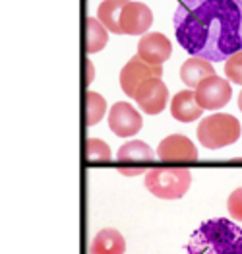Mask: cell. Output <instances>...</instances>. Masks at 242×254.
<instances>
[{
    "instance_id": "4",
    "label": "cell",
    "mask_w": 242,
    "mask_h": 254,
    "mask_svg": "<svg viewBox=\"0 0 242 254\" xmlns=\"http://www.w3.org/2000/svg\"><path fill=\"white\" fill-rule=\"evenodd\" d=\"M241 138V123L227 113L205 117L198 127V140L203 148L221 149L235 144Z\"/></svg>"
},
{
    "instance_id": "12",
    "label": "cell",
    "mask_w": 242,
    "mask_h": 254,
    "mask_svg": "<svg viewBox=\"0 0 242 254\" xmlns=\"http://www.w3.org/2000/svg\"><path fill=\"white\" fill-rule=\"evenodd\" d=\"M171 53H173V45L159 31L145 33L138 43V57L147 64L161 66L165 61L171 59Z\"/></svg>"
},
{
    "instance_id": "16",
    "label": "cell",
    "mask_w": 242,
    "mask_h": 254,
    "mask_svg": "<svg viewBox=\"0 0 242 254\" xmlns=\"http://www.w3.org/2000/svg\"><path fill=\"white\" fill-rule=\"evenodd\" d=\"M128 4V0H103L97 8V20L101 21L107 31L110 33H120V20H122V10Z\"/></svg>"
},
{
    "instance_id": "7",
    "label": "cell",
    "mask_w": 242,
    "mask_h": 254,
    "mask_svg": "<svg viewBox=\"0 0 242 254\" xmlns=\"http://www.w3.org/2000/svg\"><path fill=\"white\" fill-rule=\"evenodd\" d=\"M196 101L203 111H217L231 101L233 87L219 76H209L196 87Z\"/></svg>"
},
{
    "instance_id": "2",
    "label": "cell",
    "mask_w": 242,
    "mask_h": 254,
    "mask_svg": "<svg viewBox=\"0 0 242 254\" xmlns=\"http://www.w3.org/2000/svg\"><path fill=\"white\" fill-rule=\"evenodd\" d=\"M186 254H242V229L225 219H207L192 233Z\"/></svg>"
},
{
    "instance_id": "15",
    "label": "cell",
    "mask_w": 242,
    "mask_h": 254,
    "mask_svg": "<svg viewBox=\"0 0 242 254\" xmlns=\"http://www.w3.org/2000/svg\"><path fill=\"white\" fill-rule=\"evenodd\" d=\"M215 76V68L211 66L209 61L199 59V57H190L186 63L180 66V80L188 87H198L199 82H203L205 78Z\"/></svg>"
},
{
    "instance_id": "13",
    "label": "cell",
    "mask_w": 242,
    "mask_h": 254,
    "mask_svg": "<svg viewBox=\"0 0 242 254\" xmlns=\"http://www.w3.org/2000/svg\"><path fill=\"white\" fill-rule=\"evenodd\" d=\"M201 113H203V109L196 101V93L190 89L178 91L171 101V115H173V119L180 121V123H194L196 119L201 117Z\"/></svg>"
},
{
    "instance_id": "21",
    "label": "cell",
    "mask_w": 242,
    "mask_h": 254,
    "mask_svg": "<svg viewBox=\"0 0 242 254\" xmlns=\"http://www.w3.org/2000/svg\"><path fill=\"white\" fill-rule=\"evenodd\" d=\"M227 208H229V213L233 219L242 221V187L231 192V196L227 200Z\"/></svg>"
},
{
    "instance_id": "11",
    "label": "cell",
    "mask_w": 242,
    "mask_h": 254,
    "mask_svg": "<svg viewBox=\"0 0 242 254\" xmlns=\"http://www.w3.org/2000/svg\"><path fill=\"white\" fill-rule=\"evenodd\" d=\"M153 23V12L144 2H130L122 10L120 33L122 35H145Z\"/></svg>"
},
{
    "instance_id": "20",
    "label": "cell",
    "mask_w": 242,
    "mask_h": 254,
    "mask_svg": "<svg viewBox=\"0 0 242 254\" xmlns=\"http://www.w3.org/2000/svg\"><path fill=\"white\" fill-rule=\"evenodd\" d=\"M225 74L231 82L242 85V51L231 55L227 59V64H225Z\"/></svg>"
},
{
    "instance_id": "9",
    "label": "cell",
    "mask_w": 242,
    "mask_h": 254,
    "mask_svg": "<svg viewBox=\"0 0 242 254\" xmlns=\"http://www.w3.org/2000/svg\"><path fill=\"white\" fill-rule=\"evenodd\" d=\"M142 125H144L142 115L130 103L120 101V103H114L110 107L109 128L112 130V134H116L120 138H130L142 130Z\"/></svg>"
},
{
    "instance_id": "22",
    "label": "cell",
    "mask_w": 242,
    "mask_h": 254,
    "mask_svg": "<svg viewBox=\"0 0 242 254\" xmlns=\"http://www.w3.org/2000/svg\"><path fill=\"white\" fill-rule=\"evenodd\" d=\"M239 107L242 109V91H241V95H239Z\"/></svg>"
},
{
    "instance_id": "19",
    "label": "cell",
    "mask_w": 242,
    "mask_h": 254,
    "mask_svg": "<svg viewBox=\"0 0 242 254\" xmlns=\"http://www.w3.org/2000/svg\"><path fill=\"white\" fill-rule=\"evenodd\" d=\"M88 159L91 163L97 161H109L110 159V148L107 142L99 140V138H89L88 140Z\"/></svg>"
},
{
    "instance_id": "5",
    "label": "cell",
    "mask_w": 242,
    "mask_h": 254,
    "mask_svg": "<svg viewBox=\"0 0 242 254\" xmlns=\"http://www.w3.org/2000/svg\"><path fill=\"white\" fill-rule=\"evenodd\" d=\"M155 161L153 149L142 140H130L118 148L116 155V169L120 175L136 177L149 169V165Z\"/></svg>"
},
{
    "instance_id": "14",
    "label": "cell",
    "mask_w": 242,
    "mask_h": 254,
    "mask_svg": "<svg viewBox=\"0 0 242 254\" xmlns=\"http://www.w3.org/2000/svg\"><path fill=\"white\" fill-rule=\"evenodd\" d=\"M126 253V241L118 229H103L93 237L89 254H124Z\"/></svg>"
},
{
    "instance_id": "18",
    "label": "cell",
    "mask_w": 242,
    "mask_h": 254,
    "mask_svg": "<svg viewBox=\"0 0 242 254\" xmlns=\"http://www.w3.org/2000/svg\"><path fill=\"white\" fill-rule=\"evenodd\" d=\"M86 97H88V117H86V121H88V127H93L107 113V101L97 91H88Z\"/></svg>"
},
{
    "instance_id": "17",
    "label": "cell",
    "mask_w": 242,
    "mask_h": 254,
    "mask_svg": "<svg viewBox=\"0 0 242 254\" xmlns=\"http://www.w3.org/2000/svg\"><path fill=\"white\" fill-rule=\"evenodd\" d=\"M107 43H109L107 27L97 18H88V53H99Z\"/></svg>"
},
{
    "instance_id": "10",
    "label": "cell",
    "mask_w": 242,
    "mask_h": 254,
    "mask_svg": "<svg viewBox=\"0 0 242 254\" xmlns=\"http://www.w3.org/2000/svg\"><path fill=\"white\" fill-rule=\"evenodd\" d=\"M157 157L161 161H171V163H192L198 159V149L190 138L182 134H171L165 140H161L157 148Z\"/></svg>"
},
{
    "instance_id": "6",
    "label": "cell",
    "mask_w": 242,
    "mask_h": 254,
    "mask_svg": "<svg viewBox=\"0 0 242 254\" xmlns=\"http://www.w3.org/2000/svg\"><path fill=\"white\" fill-rule=\"evenodd\" d=\"M161 76H163V68L161 66L144 63L136 55L120 70V87H122V91L128 97H134L136 91H138V87L144 84V82L153 80V78H161Z\"/></svg>"
},
{
    "instance_id": "3",
    "label": "cell",
    "mask_w": 242,
    "mask_h": 254,
    "mask_svg": "<svg viewBox=\"0 0 242 254\" xmlns=\"http://www.w3.org/2000/svg\"><path fill=\"white\" fill-rule=\"evenodd\" d=\"M144 183L155 198L178 200L190 189L192 173L186 167H149L145 171Z\"/></svg>"
},
{
    "instance_id": "8",
    "label": "cell",
    "mask_w": 242,
    "mask_h": 254,
    "mask_svg": "<svg viewBox=\"0 0 242 254\" xmlns=\"http://www.w3.org/2000/svg\"><path fill=\"white\" fill-rule=\"evenodd\" d=\"M138 107L142 109V113L147 115H159L165 111V107L169 103V87L161 78L147 80L138 87L136 95H134Z\"/></svg>"
},
{
    "instance_id": "1",
    "label": "cell",
    "mask_w": 242,
    "mask_h": 254,
    "mask_svg": "<svg viewBox=\"0 0 242 254\" xmlns=\"http://www.w3.org/2000/svg\"><path fill=\"white\" fill-rule=\"evenodd\" d=\"M178 45L209 63L242 51V0H184L175 12Z\"/></svg>"
}]
</instances>
